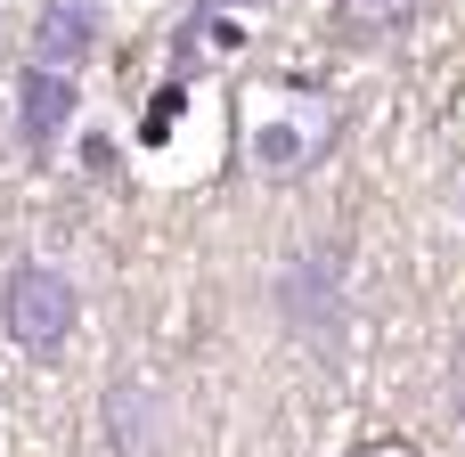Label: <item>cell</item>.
Wrapping results in <instances>:
<instances>
[{"label": "cell", "mask_w": 465, "mask_h": 457, "mask_svg": "<svg viewBox=\"0 0 465 457\" xmlns=\"http://www.w3.org/2000/svg\"><path fill=\"white\" fill-rule=\"evenodd\" d=\"M335 8V25H343V41H392L425 0H327Z\"/></svg>", "instance_id": "5"}, {"label": "cell", "mask_w": 465, "mask_h": 457, "mask_svg": "<svg viewBox=\"0 0 465 457\" xmlns=\"http://www.w3.org/2000/svg\"><path fill=\"white\" fill-rule=\"evenodd\" d=\"M335 131H343V106L319 82H253L237 98V155L253 180H278V188L311 180L327 164Z\"/></svg>", "instance_id": "1"}, {"label": "cell", "mask_w": 465, "mask_h": 457, "mask_svg": "<svg viewBox=\"0 0 465 457\" xmlns=\"http://www.w3.org/2000/svg\"><path fill=\"white\" fill-rule=\"evenodd\" d=\"M90 41H98V8H90V0H57V8H41V25H33V57H25V65H57V74H74V65L90 57Z\"/></svg>", "instance_id": "4"}, {"label": "cell", "mask_w": 465, "mask_h": 457, "mask_svg": "<svg viewBox=\"0 0 465 457\" xmlns=\"http://www.w3.org/2000/svg\"><path fill=\"white\" fill-rule=\"evenodd\" d=\"M74 106H82L74 74H57V65H25V74H16V139H25L33 155H49V147L65 139Z\"/></svg>", "instance_id": "3"}, {"label": "cell", "mask_w": 465, "mask_h": 457, "mask_svg": "<svg viewBox=\"0 0 465 457\" xmlns=\"http://www.w3.org/2000/svg\"><path fill=\"white\" fill-rule=\"evenodd\" d=\"M450 401H458V425H465V335H458V352H450Z\"/></svg>", "instance_id": "7"}, {"label": "cell", "mask_w": 465, "mask_h": 457, "mask_svg": "<svg viewBox=\"0 0 465 457\" xmlns=\"http://www.w3.org/2000/svg\"><path fill=\"white\" fill-rule=\"evenodd\" d=\"M351 457H425V450H417L409 433H376V442H360Z\"/></svg>", "instance_id": "6"}, {"label": "cell", "mask_w": 465, "mask_h": 457, "mask_svg": "<svg viewBox=\"0 0 465 457\" xmlns=\"http://www.w3.org/2000/svg\"><path fill=\"white\" fill-rule=\"evenodd\" d=\"M82 327V286L57 270V262H16L0 278V335L25 352V360H57Z\"/></svg>", "instance_id": "2"}]
</instances>
